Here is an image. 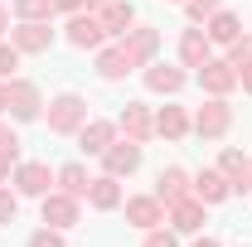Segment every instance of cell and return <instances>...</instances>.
<instances>
[{
  "label": "cell",
  "mask_w": 252,
  "mask_h": 247,
  "mask_svg": "<svg viewBox=\"0 0 252 247\" xmlns=\"http://www.w3.org/2000/svg\"><path fill=\"white\" fill-rule=\"evenodd\" d=\"M78 223V199L73 194H44V228H73Z\"/></svg>",
  "instance_id": "30bf717a"
},
{
  "label": "cell",
  "mask_w": 252,
  "mask_h": 247,
  "mask_svg": "<svg viewBox=\"0 0 252 247\" xmlns=\"http://www.w3.org/2000/svg\"><path fill=\"white\" fill-rule=\"evenodd\" d=\"M10 165H15V160H10V155H0V180L10 175Z\"/></svg>",
  "instance_id": "d590c367"
},
{
  "label": "cell",
  "mask_w": 252,
  "mask_h": 247,
  "mask_svg": "<svg viewBox=\"0 0 252 247\" xmlns=\"http://www.w3.org/2000/svg\"><path fill=\"white\" fill-rule=\"evenodd\" d=\"M126 218H131L136 228H146V233H151V228L165 223V204H160L156 194H136V199H126Z\"/></svg>",
  "instance_id": "9c48e42d"
},
{
  "label": "cell",
  "mask_w": 252,
  "mask_h": 247,
  "mask_svg": "<svg viewBox=\"0 0 252 247\" xmlns=\"http://www.w3.org/2000/svg\"><path fill=\"white\" fill-rule=\"evenodd\" d=\"M88 122V102L78 93H63L49 102V131H59V136H73V131H83Z\"/></svg>",
  "instance_id": "6da1fadb"
},
{
  "label": "cell",
  "mask_w": 252,
  "mask_h": 247,
  "mask_svg": "<svg viewBox=\"0 0 252 247\" xmlns=\"http://www.w3.org/2000/svg\"><path fill=\"white\" fill-rule=\"evenodd\" d=\"M15 68H20V49L15 44H0V83H10Z\"/></svg>",
  "instance_id": "4316f807"
},
{
  "label": "cell",
  "mask_w": 252,
  "mask_h": 247,
  "mask_svg": "<svg viewBox=\"0 0 252 247\" xmlns=\"http://www.w3.org/2000/svg\"><path fill=\"white\" fill-rule=\"evenodd\" d=\"M209 44H233L238 39V15H228V10H214L209 15Z\"/></svg>",
  "instance_id": "603a6c76"
},
{
  "label": "cell",
  "mask_w": 252,
  "mask_h": 247,
  "mask_svg": "<svg viewBox=\"0 0 252 247\" xmlns=\"http://www.w3.org/2000/svg\"><path fill=\"white\" fill-rule=\"evenodd\" d=\"M238 83H243V88L252 93V68H238Z\"/></svg>",
  "instance_id": "e575fe53"
},
{
  "label": "cell",
  "mask_w": 252,
  "mask_h": 247,
  "mask_svg": "<svg viewBox=\"0 0 252 247\" xmlns=\"http://www.w3.org/2000/svg\"><path fill=\"white\" fill-rule=\"evenodd\" d=\"M10 30V10H5V5H0V34Z\"/></svg>",
  "instance_id": "8d00e7d4"
},
{
  "label": "cell",
  "mask_w": 252,
  "mask_h": 247,
  "mask_svg": "<svg viewBox=\"0 0 252 247\" xmlns=\"http://www.w3.org/2000/svg\"><path fill=\"white\" fill-rule=\"evenodd\" d=\"M83 5H88V0H54V10H68V15H78Z\"/></svg>",
  "instance_id": "d6a6232c"
},
{
  "label": "cell",
  "mask_w": 252,
  "mask_h": 247,
  "mask_svg": "<svg viewBox=\"0 0 252 247\" xmlns=\"http://www.w3.org/2000/svg\"><path fill=\"white\" fill-rule=\"evenodd\" d=\"M170 223H175V233H199L204 228V204L189 194L180 204H170Z\"/></svg>",
  "instance_id": "2e32d148"
},
{
  "label": "cell",
  "mask_w": 252,
  "mask_h": 247,
  "mask_svg": "<svg viewBox=\"0 0 252 247\" xmlns=\"http://www.w3.org/2000/svg\"><path fill=\"white\" fill-rule=\"evenodd\" d=\"M248 170H252V165H248Z\"/></svg>",
  "instance_id": "ab89813d"
},
{
  "label": "cell",
  "mask_w": 252,
  "mask_h": 247,
  "mask_svg": "<svg viewBox=\"0 0 252 247\" xmlns=\"http://www.w3.org/2000/svg\"><path fill=\"white\" fill-rule=\"evenodd\" d=\"M185 10H189V20H204V15L219 10V0H185Z\"/></svg>",
  "instance_id": "f546056e"
},
{
  "label": "cell",
  "mask_w": 252,
  "mask_h": 247,
  "mask_svg": "<svg viewBox=\"0 0 252 247\" xmlns=\"http://www.w3.org/2000/svg\"><path fill=\"white\" fill-rule=\"evenodd\" d=\"M39 88L34 83H25V78H10V117L15 122H34L39 117Z\"/></svg>",
  "instance_id": "52a82bcc"
},
{
  "label": "cell",
  "mask_w": 252,
  "mask_h": 247,
  "mask_svg": "<svg viewBox=\"0 0 252 247\" xmlns=\"http://www.w3.org/2000/svg\"><path fill=\"white\" fill-rule=\"evenodd\" d=\"M88 204H93V209H117V204H122V185H117V175H102V180H93V189H88Z\"/></svg>",
  "instance_id": "44dd1931"
},
{
  "label": "cell",
  "mask_w": 252,
  "mask_h": 247,
  "mask_svg": "<svg viewBox=\"0 0 252 247\" xmlns=\"http://www.w3.org/2000/svg\"><path fill=\"white\" fill-rule=\"evenodd\" d=\"M156 199L170 209V204H180V199H189V175L180 170V165H170V170H160L156 175Z\"/></svg>",
  "instance_id": "4fadbf2b"
},
{
  "label": "cell",
  "mask_w": 252,
  "mask_h": 247,
  "mask_svg": "<svg viewBox=\"0 0 252 247\" xmlns=\"http://www.w3.org/2000/svg\"><path fill=\"white\" fill-rule=\"evenodd\" d=\"M102 39H107L102 15H83V10H78V15L68 20V44H73V49H97Z\"/></svg>",
  "instance_id": "ba28073f"
},
{
  "label": "cell",
  "mask_w": 252,
  "mask_h": 247,
  "mask_svg": "<svg viewBox=\"0 0 252 247\" xmlns=\"http://www.w3.org/2000/svg\"><path fill=\"white\" fill-rule=\"evenodd\" d=\"M180 59H185V68H204V63H209V34L204 30H185L180 34Z\"/></svg>",
  "instance_id": "ac0fdd59"
},
{
  "label": "cell",
  "mask_w": 252,
  "mask_h": 247,
  "mask_svg": "<svg viewBox=\"0 0 252 247\" xmlns=\"http://www.w3.org/2000/svg\"><path fill=\"white\" fill-rule=\"evenodd\" d=\"M78 141H83V155H102L112 141H117V126H112V122H83Z\"/></svg>",
  "instance_id": "e0dca14e"
},
{
  "label": "cell",
  "mask_w": 252,
  "mask_h": 247,
  "mask_svg": "<svg viewBox=\"0 0 252 247\" xmlns=\"http://www.w3.org/2000/svg\"><path fill=\"white\" fill-rule=\"evenodd\" d=\"M194 247H219V243H214V238H199V243H194Z\"/></svg>",
  "instance_id": "74e56055"
},
{
  "label": "cell",
  "mask_w": 252,
  "mask_h": 247,
  "mask_svg": "<svg viewBox=\"0 0 252 247\" xmlns=\"http://www.w3.org/2000/svg\"><path fill=\"white\" fill-rule=\"evenodd\" d=\"M189 194H194L199 204H223V199L233 194V185L223 180V170H204V175H199V180L189 185Z\"/></svg>",
  "instance_id": "9a60e30c"
},
{
  "label": "cell",
  "mask_w": 252,
  "mask_h": 247,
  "mask_svg": "<svg viewBox=\"0 0 252 247\" xmlns=\"http://www.w3.org/2000/svg\"><path fill=\"white\" fill-rule=\"evenodd\" d=\"M199 83H204V93H209V97H228L233 88H238V68H233V63L209 59L204 68H199Z\"/></svg>",
  "instance_id": "5b68a950"
},
{
  "label": "cell",
  "mask_w": 252,
  "mask_h": 247,
  "mask_svg": "<svg viewBox=\"0 0 252 247\" xmlns=\"http://www.w3.org/2000/svg\"><path fill=\"white\" fill-rule=\"evenodd\" d=\"M15 15L20 20H49L54 15V0H15Z\"/></svg>",
  "instance_id": "d4e9b609"
},
{
  "label": "cell",
  "mask_w": 252,
  "mask_h": 247,
  "mask_svg": "<svg viewBox=\"0 0 252 247\" xmlns=\"http://www.w3.org/2000/svg\"><path fill=\"white\" fill-rule=\"evenodd\" d=\"M54 180H59V175H54L49 165H39V160H30V165H20V170H15V185H20V194H34V199H44Z\"/></svg>",
  "instance_id": "8fae6325"
},
{
  "label": "cell",
  "mask_w": 252,
  "mask_h": 247,
  "mask_svg": "<svg viewBox=\"0 0 252 247\" xmlns=\"http://www.w3.org/2000/svg\"><path fill=\"white\" fill-rule=\"evenodd\" d=\"M141 247H175V238H170V233H160V228H151V233H146V243Z\"/></svg>",
  "instance_id": "1f68e13d"
},
{
  "label": "cell",
  "mask_w": 252,
  "mask_h": 247,
  "mask_svg": "<svg viewBox=\"0 0 252 247\" xmlns=\"http://www.w3.org/2000/svg\"><path fill=\"white\" fill-rule=\"evenodd\" d=\"M228 49H233V54H228V63H233V68H252V34H238Z\"/></svg>",
  "instance_id": "484cf974"
},
{
  "label": "cell",
  "mask_w": 252,
  "mask_h": 247,
  "mask_svg": "<svg viewBox=\"0 0 252 247\" xmlns=\"http://www.w3.org/2000/svg\"><path fill=\"white\" fill-rule=\"evenodd\" d=\"M228 126H233V107H228L223 97H209V102L199 107V117H194V131H199L204 141H219V136H228Z\"/></svg>",
  "instance_id": "7a4b0ae2"
},
{
  "label": "cell",
  "mask_w": 252,
  "mask_h": 247,
  "mask_svg": "<svg viewBox=\"0 0 252 247\" xmlns=\"http://www.w3.org/2000/svg\"><path fill=\"white\" fill-rule=\"evenodd\" d=\"M93 5H107V0H93Z\"/></svg>",
  "instance_id": "f35d334b"
},
{
  "label": "cell",
  "mask_w": 252,
  "mask_h": 247,
  "mask_svg": "<svg viewBox=\"0 0 252 247\" xmlns=\"http://www.w3.org/2000/svg\"><path fill=\"white\" fill-rule=\"evenodd\" d=\"M59 185H63V194H73V199H88L93 180H88V170L73 160V165H63V170H59Z\"/></svg>",
  "instance_id": "cb8c5ba5"
},
{
  "label": "cell",
  "mask_w": 252,
  "mask_h": 247,
  "mask_svg": "<svg viewBox=\"0 0 252 247\" xmlns=\"http://www.w3.org/2000/svg\"><path fill=\"white\" fill-rule=\"evenodd\" d=\"M0 112H10V83H0Z\"/></svg>",
  "instance_id": "836d02e7"
},
{
  "label": "cell",
  "mask_w": 252,
  "mask_h": 247,
  "mask_svg": "<svg viewBox=\"0 0 252 247\" xmlns=\"http://www.w3.org/2000/svg\"><path fill=\"white\" fill-rule=\"evenodd\" d=\"M122 49L131 54V63L141 68V63H146V59L160 49V34L151 30V25H136V30H126V34H122Z\"/></svg>",
  "instance_id": "7c38bea8"
},
{
  "label": "cell",
  "mask_w": 252,
  "mask_h": 247,
  "mask_svg": "<svg viewBox=\"0 0 252 247\" xmlns=\"http://www.w3.org/2000/svg\"><path fill=\"white\" fill-rule=\"evenodd\" d=\"M15 214H20V199H15L10 189H0V228H5V223H15Z\"/></svg>",
  "instance_id": "83f0119b"
},
{
  "label": "cell",
  "mask_w": 252,
  "mask_h": 247,
  "mask_svg": "<svg viewBox=\"0 0 252 247\" xmlns=\"http://www.w3.org/2000/svg\"><path fill=\"white\" fill-rule=\"evenodd\" d=\"M117 126H122L131 141H151V136H156V117H151L146 102H126L122 117H117Z\"/></svg>",
  "instance_id": "8992f818"
},
{
  "label": "cell",
  "mask_w": 252,
  "mask_h": 247,
  "mask_svg": "<svg viewBox=\"0 0 252 247\" xmlns=\"http://www.w3.org/2000/svg\"><path fill=\"white\" fill-rule=\"evenodd\" d=\"M146 88H151V93H180V88H185V68H170V63L146 68Z\"/></svg>",
  "instance_id": "ffe728a7"
},
{
  "label": "cell",
  "mask_w": 252,
  "mask_h": 247,
  "mask_svg": "<svg viewBox=\"0 0 252 247\" xmlns=\"http://www.w3.org/2000/svg\"><path fill=\"white\" fill-rule=\"evenodd\" d=\"M131 68H136V63H131V54H126L122 44H117V49H102V54H97V73H102L107 83H117V78H126Z\"/></svg>",
  "instance_id": "d6986e66"
},
{
  "label": "cell",
  "mask_w": 252,
  "mask_h": 247,
  "mask_svg": "<svg viewBox=\"0 0 252 247\" xmlns=\"http://www.w3.org/2000/svg\"><path fill=\"white\" fill-rule=\"evenodd\" d=\"M0 155H10V160L20 155V136H15L10 126H0Z\"/></svg>",
  "instance_id": "4dcf8cb0"
},
{
  "label": "cell",
  "mask_w": 252,
  "mask_h": 247,
  "mask_svg": "<svg viewBox=\"0 0 252 247\" xmlns=\"http://www.w3.org/2000/svg\"><path fill=\"white\" fill-rule=\"evenodd\" d=\"M10 44H15L20 54H49L54 30H49L44 20H25V25H15V30H10Z\"/></svg>",
  "instance_id": "277c9868"
},
{
  "label": "cell",
  "mask_w": 252,
  "mask_h": 247,
  "mask_svg": "<svg viewBox=\"0 0 252 247\" xmlns=\"http://www.w3.org/2000/svg\"><path fill=\"white\" fill-rule=\"evenodd\" d=\"M97 15H102V30H107V39H122V34L136 25V10H131L126 0H107V5H97Z\"/></svg>",
  "instance_id": "5bb4252c"
},
{
  "label": "cell",
  "mask_w": 252,
  "mask_h": 247,
  "mask_svg": "<svg viewBox=\"0 0 252 247\" xmlns=\"http://www.w3.org/2000/svg\"><path fill=\"white\" fill-rule=\"evenodd\" d=\"M102 165H107V175H117V180L131 175V170H141V141H131V136H126V141H112V146L102 151Z\"/></svg>",
  "instance_id": "3957f363"
},
{
  "label": "cell",
  "mask_w": 252,
  "mask_h": 247,
  "mask_svg": "<svg viewBox=\"0 0 252 247\" xmlns=\"http://www.w3.org/2000/svg\"><path fill=\"white\" fill-rule=\"evenodd\" d=\"M189 126H194V122L185 117V107H165V112L156 117V131L165 136V141H180V136H185Z\"/></svg>",
  "instance_id": "7402d4cb"
},
{
  "label": "cell",
  "mask_w": 252,
  "mask_h": 247,
  "mask_svg": "<svg viewBox=\"0 0 252 247\" xmlns=\"http://www.w3.org/2000/svg\"><path fill=\"white\" fill-rule=\"evenodd\" d=\"M30 247H63V233L59 228H39V233L30 238Z\"/></svg>",
  "instance_id": "f1b7e54d"
}]
</instances>
